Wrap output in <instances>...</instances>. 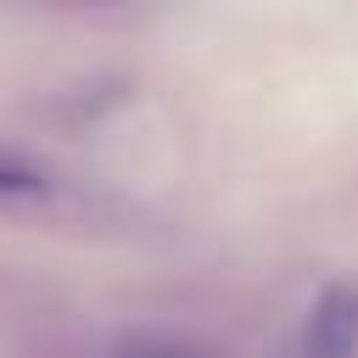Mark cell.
Here are the masks:
<instances>
[{"label": "cell", "mask_w": 358, "mask_h": 358, "mask_svg": "<svg viewBox=\"0 0 358 358\" xmlns=\"http://www.w3.org/2000/svg\"><path fill=\"white\" fill-rule=\"evenodd\" d=\"M308 341H313L319 358H347V352L358 347V291H347V285L324 291L319 308H313Z\"/></svg>", "instance_id": "obj_1"}, {"label": "cell", "mask_w": 358, "mask_h": 358, "mask_svg": "<svg viewBox=\"0 0 358 358\" xmlns=\"http://www.w3.org/2000/svg\"><path fill=\"white\" fill-rule=\"evenodd\" d=\"M112 358H201V352H190V347H179V341H157V336H145V341H123Z\"/></svg>", "instance_id": "obj_2"}, {"label": "cell", "mask_w": 358, "mask_h": 358, "mask_svg": "<svg viewBox=\"0 0 358 358\" xmlns=\"http://www.w3.org/2000/svg\"><path fill=\"white\" fill-rule=\"evenodd\" d=\"M0 190H6V196H34V190H39V173H28L22 162H6V157H0Z\"/></svg>", "instance_id": "obj_3"}]
</instances>
